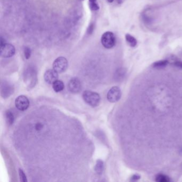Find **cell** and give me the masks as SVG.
<instances>
[{"mask_svg": "<svg viewBox=\"0 0 182 182\" xmlns=\"http://www.w3.org/2000/svg\"><path fill=\"white\" fill-rule=\"evenodd\" d=\"M107 2H109V3H112L113 2L114 0H107Z\"/></svg>", "mask_w": 182, "mask_h": 182, "instance_id": "cell-25", "label": "cell"}, {"mask_svg": "<svg viewBox=\"0 0 182 182\" xmlns=\"http://www.w3.org/2000/svg\"><path fill=\"white\" fill-rule=\"evenodd\" d=\"M173 65L175 66L180 69H182V61H176L173 63Z\"/></svg>", "mask_w": 182, "mask_h": 182, "instance_id": "cell-21", "label": "cell"}, {"mask_svg": "<svg viewBox=\"0 0 182 182\" xmlns=\"http://www.w3.org/2000/svg\"><path fill=\"white\" fill-rule=\"evenodd\" d=\"M89 8L92 11H97L99 9V6L97 0H89Z\"/></svg>", "mask_w": 182, "mask_h": 182, "instance_id": "cell-17", "label": "cell"}, {"mask_svg": "<svg viewBox=\"0 0 182 182\" xmlns=\"http://www.w3.org/2000/svg\"><path fill=\"white\" fill-rule=\"evenodd\" d=\"M54 69L47 70L44 74V79L47 83L52 84L58 79V74Z\"/></svg>", "mask_w": 182, "mask_h": 182, "instance_id": "cell-9", "label": "cell"}, {"mask_svg": "<svg viewBox=\"0 0 182 182\" xmlns=\"http://www.w3.org/2000/svg\"><path fill=\"white\" fill-rule=\"evenodd\" d=\"M155 181L158 182H169L170 181V179L168 176L159 174L156 177Z\"/></svg>", "mask_w": 182, "mask_h": 182, "instance_id": "cell-18", "label": "cell"}, {"mask_svg": "<svg viewBox=\"0 0 182 182\" xmlns=\"http://www.w3.org/2000/svg\"><path fill=\"white\" fill-rule=\"evenodd\" d=\"M43 126L41 123H37L36 126H35V129L37 131H41L42 128Z\"/></svg>", "mask_w": 182, "mask_h": 182, "instance_id": "cell-23", "label": "cell"}, {"mask_svg": "<svg viewBox=\"0 0 182 182\" xmlns=\"http://www.w3.org/2000/svg\"><path fill=\"white\" fill-rule=\"evenodd\" d=\"M104 170V162L102 160H98L95 167V170L97 174L101 175Z\"/></svg>", "mask_w": 182, "mask_h": 182, "instance_id": "cell-14", "label": "cell"}, {"mask_svg": "<svg viewBox=\"0 0 182 182\" xmlns=\"http://www.w3.org/2000/svg\"><path fill=\"white\" fill-rule=\"evenodd\" d=\"M25 81L29 85L30 88H33L37 82V74L34 70H29L25 75Z\"/></svg>", "mask_w": 182, "mask_h": 182, "instance_id": "cell-8", "label": "cell"}, {"mask_svg": "<svg viewBox=\"0 0 182 182\" xmlns=\"http://www.w3.org/2000/svg\"><path fill=\"white\" fill-rule=\"evenodd\" d=\"M24 53L25 57L26 59H28L31 56V49L28 47H25L24 50Z\"/></svg>", "mask_w": 182, "mask_h": 182, "instance_id": "cell-20", "label": "cell"}, {"mask_svg": "<svg viewBox=\"0 0 182 182\" xmlns=\"http://www.w3.org/2000/svg\"><path fill=\"white\" fill-rule=\"evenodd\" d=\"M81 83L80 80L76 78H74L70 80L68 84L69 91L72 94H78L80 92L82 89Z\"/></svg>", "mask_w": 182, "mask_h": 182, "instance_id": "cell-7", "label": "cell"}, {"mask_svg": "<svg viewBox=\"0 0 182 182\" xmlns=\"http://www.w3.org/2000/svg\"><path fill=\"white\" fill-rule=\"evenodd\" d=\"M169 61L167 60L158 61L152 64V67L157 69H161L166 67Z\"/></svg>", "mask_w": 182, "mask_h": 182, "instance_id": "cell-13", "label": "cell"}, {"mask_svg": "<svg viewBox=\"0 0 182 182\" xmlns=\"http://www.w3.org/2000/svg\"><path fill=\"white\" fill-rule=\"evenodd\" d=\"M52 85V88L56 92H61L62 90H63L65 88L64 83L61 80H57V81L54 82Z\"/></svg>", "mask_w": 182, "mask_h": 182, "instance_id": "cell-11", "label": "cell"}, {"mask_svg": "<svg viewBox=\"0 0 182 182\" xmlns=\"http://www.w3.org/2000/svg\"><path fill=\"white\" fill-rule=\"evenodd\" d=\"M126 74V71L125 68H119L116 71L115 74V79L117 81H121L124 79Z\"/></svg>", "mask_w": 182, "mask_h": 182, "instance_id": "cell-12", "label": "cell"}, {"mask_svg": "<svg viewBox=\"0 0 182 182\" xmlns=\"http://www.w3.org/2000/svg\"><path fill=\"white\" fill-rule=\"evenodd\" d=\"M6 122L9 125H11L15 121V117L13 113L10 111L8 110L6 112Z\"/></svg>", "mask_w": 182, "mask_h": 182, "instance_id": "cell-15", "label": "cell"}, {"mask_svg": "<svg viewBox=\"0 0 182 182\" xmlns=\"http://www.w3.org/2000/svg\"><path fill=\"white\" fill-rule=\"evenodd\" d=\"M68 61L66 58L59 57L55 59L53 63V68L58 73L64 72L68 67Z\"/></svg>", "mask_w": 182, "mask_h": 182, "instance_id": "cell-3", "label": "cell"}, {"mask_svg": "<svg viewBox=\"0 0 182 182\" xmlns=\"http://www.w3.org/2000/svg\"><path fill=\"white\" fill-rule=\"evenodd\" d=\"M15 105L16 108L19 111H24L30 106V101L28 97L24 95H20L16 99Z\"/></svg>", "mask_w": 182, "mask_h": 182, "instance_id": "cell-6", "label": "cell"}, {"mask_svg": "<svg viewBox=\"0 0 182 182\" xmlns=\"http://www.w3.org/2000/svg\"><path fill=\"white\" fill-rule=\"evenodd\" d=\"M102 45L106 49L112 48L115 46L116 40L114 34L111 32H106L101 37Z\"/></svg>", "mask_w": 182, "mask_h": 182, "instance_id": "cell-2", "label": "cell"}, {"mask_svg": "<svg viewBox=\"0 0 182 182\" xmlns=\"http://www.w3.org/2000/svg\"><path fill=\"white\" fill-rule=\"evenodd\" d=\"M121 97V91L118 87H113L109 90L107 98L111 103H115L118 102Z\"/></svg>", "mask_w": 182, "mask_h": 182, "instance_id": "cell-5", "label": "cell"}, {"mask_svg": "<svg viewBox=\"0 0 182 182\" xmlns=\"http://www.w3.org/2000/svg\"><path fill=\"white\" fill-rule=\"evenodd\" d=\"M19 177H20V179L21 182H28L26 176L24 172V171L21 169H19Z\"/></svg>", "mask_w": 182, "mask_h": 182, "instance_id": "cell-19", "label": "cell"}, {"mask_svg": "<svg viewBox=\"0 0 182 182\" xmlns=\"http://www.w3.org/2000/svg\"><path fill=\"white\" fill-rule=\"evenodd\" d=\"M126 40L128 43V44L131 47H135L136 46L137 43L136 39L130 34H127L126 35Z\"/></svg>", "mask_w": 182, "mask_h": 182, "instance_id": "cell-16", "label": "cell"}, {"mask_svg": "<svg viewBox=\"0 0 182 182\" xmlns=\"http://www.w3.org/2000/svg\"><path fill=\"white\" fill-rule=\"evenodd\" d=\"M94 25L93 24H91L89 26L88 30H87V33H88V34H91L92 33L93 31H94Z\"/></svg>", "mask_w": 182, "mask_h": 182, "instance_id": "cell-22", "label": "cell"}, {"mask_svg": "<svg viewBox=\"0 0 182 182\" xmlns=\"http://www.w3.org/2000/svg\"><path fill=\"white\" fill-rule=\"evenodd\" d=\"M0 47V55L2 57H11L15 54V48L11 44L6 43Z\"/></svg>", "mask_w": 182, "mask_h": 182, "instance_id": "cell-4", "label": "cell"}, {"mask_svg": "<svg viewBox=\"0 0 182 182\" xmlns=\"http://www.w3.org/2000/svg\"><path fill=\"white\" fill-rule=\"evenodd\" d=\"M14 88L8 82H3L1 85V96L4 98L9 97L13 93Z\"/></svg>", "mask_w": 182, "mask_h": 182, "instance_id": "cell-10", "label": "cell"}, {"mask_svg": "<svg viewBox=\"0 0 182 182\" xmlns=\"http://www.w3.org/2000/svg\"><path fill=\"white\" fill-rule=\"evenodd\" d=\"M81 1H83V0H81Z\"/></svg>", "mask_w": 182, "mask_h": 182, "instance_id": "cell-26", "label": "cell"}, {"mask_svg": "<svg viewBox=\"0 0 182 182\" xmlns=\"http://www.w3.org/2000/svg\"><path fill=\"white\" fill-rule=\"evenodd\" d=\"M140 178V176L138 175H135L134 176L132 177V180L133 181H137L138 179H139Z\"/></svg>", "mask_w": 182, "mask_h": 182, "instance_id": "cell-24", "label": "cell"}, {"mask_svg": "<svg viewBox=\"0 0 182 182\" xmlns=\"http://www.w3.org/2000/svg\"><path fill=\"white\" fill-rule=\"evenodd\" d=\"M82 97L85 103L91 107H97L100 103V95L94 91L89 90L84 91Z\"/></svg>", "mask_w": 182, "mask_h": 182, "instance_id": "cell-1", "label": "cell"}]
</instances>
